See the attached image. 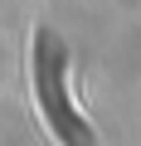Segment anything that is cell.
<instances>
[{"instance_id":"obj_1","label":"cell","mask_w":141,"mask_h":146,"mask_svg":"<svg viewBox=\"0 0 141 146\" xmlns=\"http://www.w3.org/2000/svg\"><path fill=\"white\" fill-rule=\"evenodd\" d=\"M29 68H34V98H39V112H44V127L54 131V141L58 146H93V127L83 122V112L68 98V49L54 29L34 34Z\"/></svg>"}]
</instances>
